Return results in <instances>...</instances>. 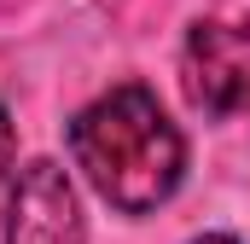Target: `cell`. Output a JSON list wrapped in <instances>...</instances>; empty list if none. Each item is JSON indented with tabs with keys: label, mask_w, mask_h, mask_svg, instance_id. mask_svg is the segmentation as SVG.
Segmentation results:
<instances>
[{
	"label": "cell",
	"mask_w": 250,
	"mask_h": 244,
	"mask_svg": "<svg viewBox=\"0 0 250 244\" xmlns=\"http://www.w3.org/2000/svg\"><path fill=\"white\" fill-rule=\"evenodd\" d=\"M70 157L93 181V192L123 209V215H151L157 203L175 198L187 175V140L157 105L151 87H111L70 122Z\"/></svg>",
	"instance_id": "cell-1"
},
{
	"label": "cell",
	"mask_w": 250,
	"mask_h": 244,
	"mask_svg": "<svg viewBox=\"0 0 250 244\" xmlns=\"http://www.w3.org/2000/svg\"><path fill=\"white\" fill-rule=\"evenodd\" d=\"M181 87L192 111L204 117H233L250 105V18H204L192 23L187 53H181Z\"/></svg>",
	"instance_id": "cell-2"
},
{
	"label": "cell",
	"mask_w": 250,
	"mask_h": 244,
	"mask_svg": "<svg viewBox=\"0 0 250 244\" xmlns=\"http://www.w3.org/2000/svg\"><path fill=\"white\" fill-rule=\"evenodd\" d=\"M6 244H82V203L59 163H23L12 181Z\"/></svg>",
	"instance_id": "cell-3"
},
{
	"label": "cell",
	"mask_w": 250,
	"mask_h": 244,
	"mask_svg": "<svg viewBox=\"0 0 250 244\" xmlns=\"http://www.w3.org/2000/svg\"><path fill=\"white\" fill-rule=\"evenodd\" d=\"M12 163H18V128L6 117V105H0V181L12 175Z\"/></svg>",
	"instance_id": "cell-4"
},
{
	"label": "cell",
	"mask_w": 250,
	"mask_h": 244,
	"mask_svg": "<svg viewBox=\"0 0 250 244\" xmlns=\"http://www.w3.org/2000/svg\"><path fill=\"white\" fill-rule=\"evenodd\" d=\"M192 244H239V239H221V233H209V239H192Z\"/></svg>",
	"instance_id": "cell-5"
}]
</instances>
